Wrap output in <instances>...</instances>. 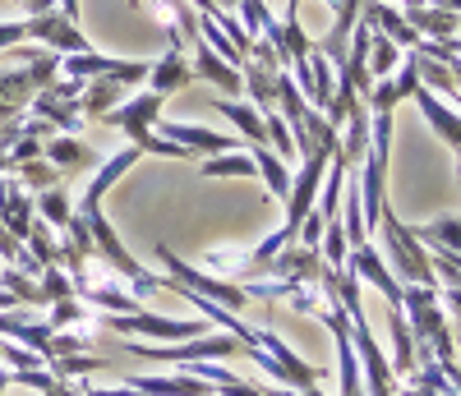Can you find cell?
<instances>
[{"label": "cell", "instance_id": "obj_1", "mask_svg": "<svg viewBox=\"0 0 461 396\" xmlns=\"http://www.w3.org/2000/svg\"><path fill=\"white\" fill-rule=\"evenodd\" d=\"M374 235H383V245H388V258H383V263H388V272L397 276L402 286H438V276L429 267V249L420 245L415 226H406L393 208H383Z\"/></svg>", "mask_w": 461, "mask_h": 396}, {"label": "cell", "instance_id": "obj_2", "mask_svg": "<svg viewBox=\"0 0 461 396\" xmlns=\"http://www.w3.org/2000/svg\"><path fill=\"white\" fill-rule=\"evenodd\" d=\"M158 258H162V267H167V276L176 286H185V291H194V295H203V300H212V304H221V309H249V295H245V286L240 282H221V276H212V272H203V267H189L185 258H176L167 245H158Z\"/></svg>", "mask_w": 461, "mask_h": 396}, {"label": "cell", "instance_id": "obj_3", "mask_svg": "<svg viewBox=\"0 0 461 396\" xmlns=\"http://www.w3.org/2000/svg\"><path fill=\"white\" fill-rule=\"evenodd\" d=\"M97 323H106L111 332L121 337H139V341H189V337H203V323H185V319H162V313H97Z\"/></svg>", "mask_w": 461, "mask_h": 396}, {"label": "cell", "instance_id": "obj_4", "mask_svg": "<svg viewBox=\"0 0 461 396\" xmlns=\"http://www.w3.org/2000/svg\"><path fill=\"white\" fill-rule=\"evenodd\" d=\"M240 337L230 332H203V337H189L180 346H130V355H143V360H158V364H194V360H221V355H236Z\"/></svg>", "mask_w": 461, "mask_h": 396}, {"label": "cell", "instance_id": "obj_5", "mask_svg": "<svg viewBox=\"0 0 461 396\" xmlns=\"http://www.w3.org/2000/svg\"><path fill=\"white\" fill-rule=\"evenodd\" d=\"M28 37H37L47 51H56V56H79V51H93V42L79 32V23H69L60 10H51V14H32L28 19Z\"/></svg>", "mask_w": 461, "mask_h": 396}, {"label": "cell", "instance_id": "obj_6", "mask_svg": "<svg viewBox=\"0 0 461 396\" xmlns=\"http://www.w3.org/2000/svg\"><path fill=\"white\" fill-rule=\"evenodd\" d=\"M360 19H365L374 32L388 37V42H397L402 51H415V47H420V32L406 23V14H402L397 5H388V0H360Z\"/></svg>", "mask_w": 461, "mask_h": 396}, {"label": "cell", "instance_id": "obj_7", "mask_svg": "<svg viewBox=\"0 0 461 396\" xmlns=\"http://www.w3.org/2000/svg\"><path fill=\"white\" fill-rule=\"evenodd\" d=\"M263 276H282V282H319L323 276V254L319 249H304V245H286L267 258Z\"/></svg>", "mask_w": 461, "mask_h": 396}, {"label": "cell", "instance_id": "obj_8", "mask_svg": "<svg viewBox=\"0 0 461 396\" xmlns=\"http://www.w3.org/2000/svg\"><path fill=\"white\" fill-rule=\"evenodd\" d=\"M346 267H351L360 282H369L374 291H383V300H388V304H402V282L388 272V263H383V254L374 245H356L351 258H346Z\"/></svg>", "mask_w": 461, "mask_h": 396}, {"label": "cell", "instance_id": "obj_9", "mask_svg": "<svg viewBox=\"0 0 461 396\" xmlns=\"http://www.w3.org/2000/svg\"><path fill=\"white\" fill-rule=\"evenodd\" d=\"M162 139H171V143H180V148H189V152H199V162H203V152H208V157L240 152L236 139L212 134V130H203V125H180V121H167V125H162Z\"/></svg>", "mask_w": 461, "mask_h": 396}, {"label": "cell", "instance_id": "obj_10", "mask_svg": "<svg viewBox=\"0 0 461 396\" xmlns=\"http://www.w3.org/2000/svg\"><path fill=\"white\" fill-rule=\"evenodd\" d=\"M415 106H420V115H425V121L434 125V134L461 157V115L438 97V93H429V88H415V97H411Z\"/></svg>", "mask_w": 461, "mask_h": 396}, {"label": "cell", "instance_id": "obj_11", "mask_svg": "<svg viewBox=\"0 0 461 396\" xmlns=\"http://www.w3.org/2000/svg\"><path fill=\"white\" fill-rule=\"evenodd\" d=\"M189 78H194V65H189V56H185V47H171L158 65L148 69V88L158 93L162 102L171 97V93H180V88H189Z\"/></svg>", "mask_w": 461, "mask_h": 396}, {"label": "cell", "instance_id": "obj_12", "mask_svg": "<svg viewBox=\"0 0 461 396\" xmlns=\"http://www.w3.org/2000/svg\"><path fill=\"white\" fill-rule=\"evenodd\" d=\"M130 387L143 396H212V387L194 374H171V378L167 374H134Z\"/></svg>", "mask_w": 461, "mask_h": 396}, {"label": "cell", "instance_id": "obj_13", "mask_svg": "<svg viewBox=\"0 0 461 396\" xmlns=\"http://www.w3.org/2000/svg\"><path fill=\"white\" fill-rule=\"evenodd\" d=\"M189 65H194V74L203 78V84H212V88H226V93H240V88H245L240 69H236V65H226V60L203 42V37L194 42V60H189Z\"/></svg>", "mask_w": 461, "mask_h": 396}, {"label": "cell", "instance_id": "obj_14", "mask_svg": "<svg viewBox=\"0 0 461 396\" xmlns=\"http://www.w3.org/2000/svg\"><path fill=\"white\" fill-rule=\"evenodd\" d=\"M125 84L121 78H111V74H97V78H88V88H84V97H79V111L88 115V121H102L106 111H115L125 102Z\"/></svg>", "mask_w": 461, "mask_h": 396}, {"label": "cell", "instance_id": "obj_15", "mask_svg": "<svg viewBox=\"0 0 461 396\" xmlns=\"http://www.w3.org/2000/svg\"><path fill=\"white\" fill-rule=\"evenodd\" d=\"M402 14L425 42H443V37H456V28H461V19L452 10H443V5H411Z\"/></svg>", "mask_w": 461, "mask_h": 396}, {"label": "cell", "instance_id": "obj_16", "mask_svg": "<svg viewBox=\"0 0 461 396\" xmlns=\"http://www.w3.org/2000/svg\"><path fill=\"white\" fill-rule=\"evenodd\" d=\"M388 337H393V378H411L415 374V337L402 304H388Z\"/></svg>", "mask_w": 461, "mask_h": 396}, {"label": "cell", "instance_id": "obj_17", "mask_svg": "<svg viewBox=\"0 0 461 396\" xmlns=\"http://www.w3.org/2000/svg\"><path fill=\"white\" fill-rule=\"evenodd\" d=\"M32 115L37 121H47L51 130H60V134H79L84 125V111H79V102H60V97H51V93H32Z\"/></svg>", "mask_w": 461, "mask_h": 396}, {"label": "cell", "instance_id": "obj_18", "mask_svg": "<svg viewBox=\"0 0 461 396\" xmlns=\"http://www.w3.org/2000/svg\"><path fill=\"white\" fill-rule=\"evenodd\" d=\"M139 157H143V152H139L134 143H130V148H121V152H111L106 162L97 166V176L88 180V189H84V198H79V203H102V194H106L115 180H121V176H125V171L139 162Z\"/></svg>", "mask_w": 461, "mask_h": 396}, {"label": "cell", "instance_id": "obj_19", "mask_svg": "<svg viewBox=\"0 0 461 396\" xmlns=\"http://www.w3.org/2000/svg\"><path fill=\"white\" fill-rule=\"evenodd\" d=\"M42 162H51V166H60V171H79V166L97 162V157H93V148H88L84 139H74V134H51V139L42 143Z\"/></svg>", "mask_w": 461, "mask_h": 396}, {"label": "cell", "instance_id": "obj_20", "mask_svg": "<svg viewBox=\"0 0 461 396\" xmlns=\"http://www.w3.org/2000/svg\"><path fill=\"white\" fill-rule=\"evenodd\" d=\"M249 157H254V166H258V180H263V189L273 194V198H282L286 203V194H291V166L282 162V157L267 148V143H258V148H249Z\"/></svg>", "mask_w": 461, "mask_h": 396}, {"label": "cell", "instance_id": "obj_21", "mask_svg": "<svg viewBox=\"0 0 461 396\" xmlns=\"http://www.w3.org/2000/svg\"><path fill=\"white\" fill-rule=\"evenodd\" d=\"M212 111L217 115H226L230 125H240V134L249 139V148H258V143H267V130H263V115L249 106V102H230V97H217L212 102Z\"/></svg>", "mask_w": 461, "mask_h": 396}, {"label": "cell", "instance_id": "obj_22", "mask_svg": "<svg viewBox=\"0 0 461 396\" xmlns=\"http://www.w3.org/2000/svg\"><path fill=\"white\" fill-rule=\"evenodd\" d=\"M203 180H258V166H254V157L240 148V152H221L212 157V162H199Z\"/></svg>", "mask_w": 461, "mask_h": 396}, {"label": "cell", "instance_id": "obj_23", "mask_svg": "<svg viewBox=\"0 0 461 396\" xmlns=\"http://www.w3.org/2000/svg\"><path fill=\"white\" fill-rule=\"evenodd\" d=\"M415 235H420V245H438V249H447V254L461 258V217H438V221H429V226L420 221Z\"/></svg>", "mask_w": 461, "mask_h": 396}, {"label": "cell", "instance_id": "obj_24", "mask_svg": "<svg viewBox=\"0 0 461 396\" xmlns=\"http://www.w3.org/2000/svg\"><path fill=\"white\" fill-rule=\"evenodd\" d=\"M32 212L42 217L47 226H69V217H74V203L60 194V189H42V194H32Z\"/></svg>", "mask_w": 461, "mask_h": 396}, {"label": "cell", "instance_id": "obj_25", "mask_svg": "<svg viewBox=\"0 0 461 396\" xmlns=\"http://www.w3.org/2000/svg\"><path fill=\"white\" fill-rule=\"evenodd\" d=\"M106 369V360H97V355H56L51 360V374L60 378V382H74V378H93V374H102Z\"/></svg>", "mask_w": 461, "mask_h": 396}, {"label": "cell", "instance_id": "obj_26", "mask_svg": "<svg viewBox=\"0 0 461 396\" xmlns=\"http://www.w3.org/2000/svg\"><path fill=\"white\" fill-rule=\"evenodd\" d=\"M397 65H402V47L388 42L383 32H374V42H369V78H388Z\"/></svg>", "mask_w": 461, "mask_h": 396}, {"label": "cell", "instance_id": "obj_27", "mask_svg": "<svg viewBox=\"0 0 461 396\" xmlns=\"http://www.w3.org/2000/svg\"><path fill=\"white\" fill-rule=\"evenodd\" d=\"M84 319H93V313L84 309V300H79V295H65V300H56V309L47 313L51 332H60V328H74V323H84Z\"/></svg>", "mask_w": 461, "mask_h": 396}, {"label": "cell", "instance_id": "obj_28", "mask_svg": "<svg viewBox=\"0 0 461 396\" xmlns=\"http://www.w3.org/2000/svg\"><path fill=\"white\" fill-rule=\"evenodd\" d=\"M14 171H19V184H28L32 194H42V189H60V184H56V166H51V162H42V157H37V162L14 166Z\"/></svg>", "mask_w": 461, "mask_h": 396}, {"label": "cell", "instance_id": "obj_29", "mask_svg": "<svg viewBox=\"0 0 461 396\" xmlns=\"http://www.w3.org/2000/svg\"><path fill=\"white\" fill-rule=\"evenodd\" d=\"M42 300L47 304H56V300H65V295H74V282H69V272L65 267H42Z\"/></svg>", "mask_w": 461, "mask_h": 396}, {"label": "cell", "instance_id": "obj_30", "mask_svg": "<svg viewBox=\"0 0 461 396\" xmlns=\"http://www.w3.org/2000/svg\"><path fill=\"white\" fill-rule=\"evenodd\" d=\"M28 42V23H0V51Z\"/></svg>", "mask_w": 461, "mask_h": 396}, {"label": "cell", "instance_id": "obj_31", "mask_svg": "<svg viewBox=\"0 0 461 396\" xmlns=\"http://www.w3.org/2000/svg\"><path fill=\"white\" fill-rule=\"evenodd\" d=\"M438 304H443V309H452L456 319H461V286H438Z\"/></svg>", "mask_w": 461, "mask_h": 396}, {"label": "cell", "instance_id": "obj_32", "mask_svg": "<svg viewBox=\"0 0 461 396\" xmlns=\"http://www.w3.org/2000/svg\"><path fill=\"white\" fill-rule=\"evenodd\" d=\"M56 10V0H23V14L32 19V14H51Z\"/></svg>", "mask_w": 461, "mask_h": 396}, {"label": "cell", "instance_id": "obj_33", "mask_svg": "<svg viewBox=\"0 0 461 396\" xmlns=\"http://www.w3.org/2000/svg\"><path fill=\"white\" fill-rule=\"evenodd\" d=\"M42 396H84V392H79V382H60V378H56V387L42 392Z\"/></svg>", "mask_w": 461, "mask_h": 396}, {"label": "cell", "instance_id": "obj_34", "mask_svg": "<svg viewBox=\"0 0 461 396\" xmlns=\"http://www.w3.org/2000/svg\"><path fill=\"white\" fill-rule=\"evenodd\" d=\"M267 396H300L295 387H267Z\"/></svg>", "mask_w": 461, "mask_h": 396}, {"label": "cell", "instance_id": "obj_35", "mask_svg": "<svg viewBox=\"0 0 461 396\" xmlns=\"http://www.w3.org/2000/svg\"><path fill=\"white\" fill-rule=\"evenodd\" d=\"M217 10H240V0H212Z\"/></svg>", "mask_w": 461, "mask_h": 396}, {"label": "cell", "instance_id": "obj_36", "mask_svg": "<svg viewBox=\"0 0 461 396\" xmlns=\"http://www.w3.org/2000/svg\"><path fill=\"white\" fill-rule=\"evenodd\" d=\"M443 10H452V14L461 19V0H447V5H443Z\"/></svg>", "mask_w": 461, "mask_h": 396}, {"label": "cell", "instance_id": "obj_37", "mask_svg": "<svg viewBox=\"0 0 461 396\" xmlns=\"http://www.w3.org/2000/svg\"><path fill=\"white\" fill-rule=\"evenodd\" d=\"M300 396H323L319 387H300Z\"/></svg>", "mask_w": 461, "mask_h": 396}, {"label": "cell", "instance_id": "obj_38", "mask_svg": "<svg viewBox=\"0 0 461 396\" xmlns=\"http://www.w3.org/2000/svg\"><path fill=\"white\" fill-rule=\"evenodd\" d=\"M5 382H10V374H5V369H0V396H5Z\"/></svg>", "mask_w": 461, "mask_h": 396}, {"label": "cell", "instance_id": "obj_39", "mask_svg": "<svg viewBox=\"0 0 461 396\" xmlns=\"http://www.w3.org/2000/svg\"><path fill=\"white\" fill-rule=\"evenodd\" d=\"M130 5H139V0H130Z\"/></svg>", "mask_w": 461, "mask_h": 396}, {"label": "cell", "instance_id": "obj_40", "mask_svg": "<svg viewBox=\"0 0 461 396\" xmlns=\"http://www.w3.org/2000/svg\"><path fill=\"white\" fill-rule=\"evenodd\" d=\"M388 5H397V0H388Z\"/></svg>", "mask_w": 461, "mask_h": 396}, {"label": "cell", "instance_id": "obj_41", "mask_svg": "<svg viewBox=\"0 0 461 396\" xmlns=\"http://www.w3.org/2000/svg\"><path fill=\"white\" fill-rule=\"evenodd\" d=\"M456 37H461V28H456Z\"/></svg>", "mask_w": 461, "mask_h": 396}]
</instances>
